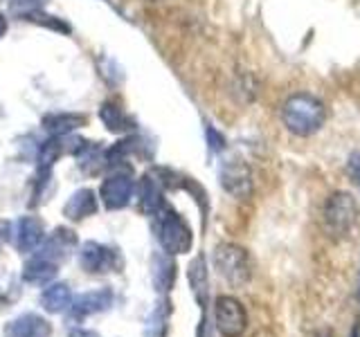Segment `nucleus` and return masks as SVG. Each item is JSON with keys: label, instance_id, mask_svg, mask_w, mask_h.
Segmentation results:
<instances>
[{"label": "nucleus", "instance_id": "25", "mask_svg": "<svg viewBox=\"0 0 360 337\" xmlns=\"http://www.w3.org/2000/svg\"><path fill=\"white\" fill-rule=\"evenodd\" d=\"M205 135H207V146H210V151L219 153V151L225 149V138H223V135H221L217 128H214V126H207V128H205Z\"/></svg>", "mask_w": 360, "mask_h": 337}, {"label": "nucleus", "instance_id": "19", "mask_svg": "<svg viewBox=\"0 0 360 337\" xmlns=\"http://www.w3.org/2000/svg\"><path fill=\"white\" fill-rule=\"evenodd\" d=\"M187 277H189V286H191V292H194L196 301L200 303V308H205L207 303V265H205V256L198 254L194 261L189 263V270H187Z\"/></svg>", "mask_w": 360, "mask_h": 337}, {"label": "nucleus", "instance_id": "9", "mask_svg": "<svg viewBox=\"0 0 360 337\" xmlns=\"http://www.w3.org/2000/svg\"><path fill=\"white\" fill-rule=\"evenodd\" d=\"M135 196H138V209L144 216H155L165 207V187L155 173H146L135 185Z\"/></svg>", "mask_w": 360, "mask_h": 337}, {"label": "nucleus", "instance_id": "24", "mask_svg": "<svg viewBox=\"0 0 360 337\" xmlns=\"http://www.w3.org/2000/svg\"><path fill=\"white\" fill-rule=\"evenodd\" d=\"M48 3L50 0H9V7L16 16H25V14H30V11L43 9Z\"/></svg>", "mask_w": 360, "mask_h": 337}, {"label": "nucleus", "instance_id": "26", "mask_svg": "<svg viewBox=\"0 0 360 337\" xmlns=\"http://www.w3.org/2000/svg\"><path fill=\"white\" fill-rule=\"evenodd\" d=\"M347 173L352 180H356V183L360 185V151L352 153L347 160Z\"/></svg>", "mask_w": 360, "mask_h": 337}, {"label": "nucleus", "instance_id": "30", "mask_svg": "<svg viewBox=\"0 0 360 337\" xmlns=\"http://www.w3.org/2000/svg\"><path fill=\"white\" fill-rule=\"evenodd\" d=\"M352 337H360V326H358V324L354 326V331H352Z\"/></svg>", "mask_w": 360, "mask_h": 337}, {"label": "nucleus", "instance_id": "13", "mask_svg": "<svg viewBox=\"0 0 360 337\" xmlns=\"http://www.w3.org/2000/svg\"><path fill=\"white\" fill-rule=\"evenodd\" d=\"M112 306V290L110 288H97L79 295L72 299V317L82 319L86 315H95V312H104Z\"/></svg>", "mask_w": 360, "mask_h": 337}, {"label": "nucleus", "instance_id": "23", "mask_svg": "<svg viewBox=\"0 0 360 337\" xmlns=\"http://www.w3.org/2000/svg\"><path fill=\"white\" fill-rule=\"evenodd\" d=\"M20 18H25V20H30V22H37V25H45V27H50V29H54V32H61V34H70V25H68V22H63L61 18H56V16H50V14H45L43 9L30 11V14L20 16Z\"/></svg>", "mask_w": 360, "mask_h": 337}, {"label": "nucleus", "instance_id": "11", "mask_svg": "<svg viewBox=\"0 0 360 337\" xmlns=\"http://www.w3.org/2000/svg\"><path fill=\"white\" fill-rule=\"evenodd\" d=\"M11 239H14L18 252L22 254L34 252L45 241L43 220H39L37 216H20L14 225V236H11Z\"/></svg>", "mask_w": 360, "mask_h": 337}, {"label": "nucleus", "instance_id": "7", "mask_svg": "<svg viewBox=\"0 0 360 337\" xmlns=\"http://www.w3.org/2000/svg\"><path fill=\"white\" fill-rule=\"evenodd\" d=\"M79 265L88 275H106L117 272L122 267V256L117 250L108 245H101L97 241H86L79 250Z\"/></svg>", "mask_w": 360, "mask_h": 337}, {"label": "nucleus", "instance_id": "10", "mask_svg": "<svg viewBox=\"0 0 360 337\" xmlns=\"http://www.w3.org/2000/svg\"><path fill=\"white\" fill-rule=\"evenodd\" d=\"M75 250H77V234L68 227H56L48 239L43 241L39 256L48 258L54 265H59L65 258H70Z\"/></svg>", "mask_w": 360, "mask_h": 337}, {"label": "nucleus", "instance_id": "20", "mask_svg": "<svg viewBox=\"0 0 360 337\" xmlns=\"http://www.w3.org/2000/svg\"><path fill=\"white\" fill-rule=\"evenodd\" d=\"M41 306L48 312H65L72 306V292L68 284H52L45 288L41 295Z\"/></svg>", "mask_w": 360, "mask_h": 337}, {"label": "nucleus", "instance_id": "28", "mask_svg": "<svg viewBox=\"0 0 360 337\" xmlns=\"http://www.w3.org/2000/svg\"><path fill=\"white\" fill-rule=\"evenodd\" d=\"M70 337H99L95 331H86V329H77L70 333Z\"/></svg>", "mask_w": 360, "mask_h": 337}, {"label": "nucleus", "instance_id": "8", "mask_svg": "<svg viewBox=\"0 0 360 337\" xmlns=\"http://www.w3.org/2000/svg\"><path fill=\"white\" fill-rule=\"evenodd\" d=\"M221 187L236 200H245L252 194V171L243 160H225L219 168Z\"/></svg>", "mask_w": 360, "mask_h": 337}, {"label": "nucleus", "instance_id": "14", "mask_svg": "<svg viewBox=\"0 0 360 337\" xmlns=\"http://www.w3.org/2000/svg\"><path fill=\"white\" fill-rule=\"evenodd\" d=\"M97 200H99V196L95 194L93 189H88V187L77 189L63 205V216L68 220H84V218L95 216L97 207H99Z\"/></svg>", "mask_w": 360, "mask_h": 337}, {"label": "nucleus", "instance_id": "27", "mask_svg": "<svg viewBox=\"0 0 360 337\" xmlns=\"http://www.w3.org/2000/svg\"><path fill=\"white\" fill-rule=\"evenodd\" d=\"M11 236H14V225L9 220H0V250H3Z\"/></svg>", "mask_w": 360, "mask_h": 337}, {"label": "nucleus", "instance_id": "18", "mask_svg": "<svg viewBox=\"0 0 360 337\" xmlns=\"http://www.w3.org/2000/svg\"><path fill=\"white\" fill-rule=\"evenodd\" d=\"M41 124L48 133L63 138V135H70L79 126H84L86 115H75V112H50V115L43 117Z\"/></svg>", "mask_w": 360, "mask_h": 337}, {"label": "nucleus", "instance_id": "1", "mask_svg": "<svg viewBox=\"0 0 360 337\" xmlns=\"http://www.w3.org/2000/svg\"><path fill=\"white\" fill-rule=\"evenodd\" d=\"M281 121L295 138H311L324 126L326 106L322 99L309 93L290 95L281 106Z\"/></svg>", "mask_w": 360, "mask_h": 337}, {"label": "nucleus", "instance_id": "17", "mask_svg": "<svg viewBox=\"0 0 360 337\" xmlns=\"http://www.w3.org/2000/svg\"><path fill=\"white\" fill-rule=\"evenodd\" d=\"M56 277V265L43 256H34L22 267V281L30 286H45Z\"/></svg>", "mask_w": 360, "mask_h": 337}, {"label": "nucleus", "instance_id": "29", "mask_svg": "<svg viewBox=\"0 0 360 337\" xmlns=\"http://www.w3.org/2000/svg\"><path fill=\"white\" fill-rule=\"evenodd\" d=\"M5 34H7V16L0 11V41H3Z\"/></svg>", "mask_w": 360, "mask_h": 337}, {"label": "nucleus", "instance_id": "22", "mask_svg": "<svg viewBox=\"0 0 360 337\" xmlns=\"http://www.w3.org/2000/svg\"><path fill=\"white\" fill-rule=\"evenodd\" d=\"M65 153V142L59 135H52L48 142L39 146V168L41 171H52L54 162H59V157Z\"/></svg>", "mask_w": 360, "mask_h": 337}, {"label": "nucleus", "instance_id": "6", "mask_svg": "<svg viewBox=\"0 0 360 337\" xmlns=\"http://www.w3.org/2000/svg\"><path fill=\"white\" fill-rule=\"evenodd\" d=\"M214 322L223 337H241L248 329V312L236 297L221 295L214 301Z\"/></svg>", "mask_w": 360, "mask_h": 337}, {"label": "nucleus", "instance_id": "21", "mask_svg": "<svg viewBox=\"0 0 360 337\" xmlns=\"http://www.w3.org/2000/svg\"><path fill=\"white\" fill-rule=\"evenodd\" d=\"M169 315H172V303H169L167 299L158 301L155 308L149 315V319H146L142 337H167V333H169Z\"/></svg>", "mask_w": 360, "mask_h": 337}, {"label": "nucleus", "instance_id": "32", "mask_svg": "<svg viewBox=\"0 0 360 337\" xmlns=\"http://www.w3.org/2000/svg\"><path fill=\"white\" fill-rule=\"evenodd\" d=\"M358 187H360V185H358Z\"/></svg>", "mask_w": 360, "mask_h": 337}, {"label": "nucleus", "instance_id": "5", "mask_svg": "<svg viewBox=\"0 0 360 337\" xmlns=\"http://www.w3.org/2000/svg\"><path fill=\"white\" fill-rule=\"evenodd\" d=\"M135 196V180H133V168L131 166H115L112 171L104 178V183L99 187V200L104 202L108 211L124 209Z\"/></svg>", "mask_w": 360, "mask_h": 337}, {"label": "nucleus", "instance_id": "4", "mask_svg": "<svg viewBox=\"0 0 360 337\" xmlns=\"http://www.w3.org/2000/svg\"><path fill=\"white\" fill-rule=\"evenodd\" d=\"M217 272L228 281L230 286L241 288L250 281V256L243 247L234 243H221L212 254Z\"/></svg>", "mask_w": 360, "mask_h": 337}, {"label": "nucleus", "instance_id": "12", "mask_svg": "<svg viewBox=\"0 0 360 337\" xmlns=\"http://www.w3.org/2000/svg\"><path fill=\"white\" fill-rule=\"evenodd\" d=\"M52 324L39 312H22L5 326V337H50Z\"/></svg>", "mask_w": 360, "mask_h": 337}, {"label": "nucleus", "instance_id": "3", "mask_svg": "<svg viewBox=\"0 0 360 337\" xmlns=\"http://www.w3.org/2000/svg\"><path fill=\"white\" fill-rule=\"evenodd\" d=\"M324 227L333 239H347L358 220V205L352 194L335 191L324 205Z\"/></svg>", "mask_w": 360, "mask_h": 337}, {"label": "nucleus", "instance_id": "15", "mask_svg": "<svg viewBox=\"0 0 360 337\" xmlns=\"http://www.w3.org/2000/svg\"><path fill=\"white\" fill-rule=\"evenodd\" d=\"M99 119L104 121V126H106L110 133L122 135V133H131V131H135V121H133V117L117 104V101H110V99L104 101V104H101V108H99Z\"/></svg>", "mask_w": 360, "mask_h": 337}, {"label": "nucleus", "instance_id": "31", "mask_svg": "<svg viewBox=\"0 0 360 337\" xmlns=\"http://www.w3.org/2000/svg\"><path fill=\"white\" fill-rule=\"evenodd\" d=\"M149 3H155V0H149Z\"/></svg>", "mask_w": 360, "mask_h": 337}, {"label": "nucleus", "instance_id": "2", "mask_svg": "<svg viewBox=\"0 0 360 337\" xmlns=\"http://www.w3.org/2000/svg\"><path fill=\"white\" fill-rule=\"evenodd\" d=\"M153 232L167 254H187L194 245V234L187 220L172 207H162L153 216Z\"/></svg>", "mask_w": 360, "mask_h": 337}, {"label": "nucleus", "instance_id": "16", "mask_svg": "<svg viewBox=\"0 0 360 337\" xmlns=\"http://www.w3.org/2000/svg\"><path fill=\"white\" fill-rule=\"evenodd\" d=\"M151 279L155 290L169 292L176 284V261L172 254L167 252H155L151 258Z\"/></svg>", "mask_w": 360, "mask_h": 337}]
</instances>
